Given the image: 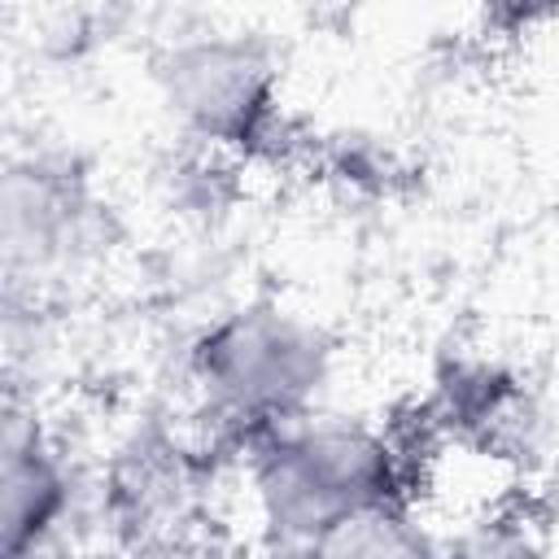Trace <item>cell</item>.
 <instances>
[{
  "instance_id": "obj_1",
  "label": "cell",
  "mask_w": 559,
  "mask_h": 559,
  "mask_svg": "<svg viewBox=\"0 0 559 559\" xmlns=\"http://www.w3.org/2000/svg\"><path fill=\"white\" fill-rule=\"evenodd\" d=\"M218 454L236 550H310L354 515L419 502L415 437L354 411L319 406Z\"/></svg>"
},
{
  "instance_id": "obj_2",
  "label": "cell",
  "mask_w": 559,
  "mask_h": 559,
  "mask_svg": "<svg viewBox=\"0 0 559 559\" xmlns=\"http://www.w3.org/2000/svg\"><path fill=\"white\" fill-rule=\"evenodd\" d=\"M341 371L336 332L280 297L210 314L183 354V380L214 450L328 406Z\"/></svg>"
},
{
  "instance_id": "obj_3",
  "label": "cell",
  "mask_w": 559,
  "mask_h": 559,
  "mask_svg": "<svg viewBox=\"0 0 559 559\" xmlns=\"http://www.w3.org/2000/svg\"><path fill=\"white\" fill-rule=\"evenodd\" d=\"M170 131L214 166L266 157L284 135V79L275 48L253 31H179L148 66Z\"/></svg>"
},
{
  "instance_id": "obj_4",
  "label": "cell",
  "mask_w": 559,
  "mask_h": 559,
  "mask_svg": "<svg viewBox=\"0 0 559 559\" xmlns=\"http://www.w3.org/2000/svg\"><path fill=\"white\" fill-rule=\"evenodd\" d=\"M0 223L9 288L31 284V297L44 284H61L96 262L109 227L92 175L74 157L48 148L9 157Z\"/></svg>"
},
{
  "instance_id": "obj_5",
  "label": "cell",
  "mask_w": 559,
  "mask_h": 559,
  "mask_svg": "<svg viewBox=\"0 0 559 559\" xmlns=\"http://www.w3.org/2000/svg\"><path fill=\"white\" fill-rule=\"evenodd\" d=\"M87 480L66 437L35 402L9 393L0 432V550L4 559H74Z\"/></svg>"
},
{
  "instance_id": "obj_6",
  "label": "cell",
  "mask_w": 559,
  "mask_h": 559,
  "mask_svg": "<svg viewBox=\"0 0 559 559\" xmlns=\"http://www.w3.org/2000/svg\"><path fill=\"white\" fill-rule=\"evenodd\" d=\"M524 406V384L489 362V358H463L454 362L437 389H432V424L445 432V441H485L502 432Z\"/></svg>"
},
{
  "instance_id": "obj_7",
  "label": "cell",
  "mask_w": 559,
  "mask_h": 559,
  "mask_svg": "<svg viewBox=\"0 0 559 559\" xmlns=\"http://www.w3.org/2000/svg\"><path fill=\"white\" fill-rule=\"evenodd\" d=\"M432 559H555L546 524L515 498L480 502L437 528Z\"/></svg>"
},
{
  "instance_id": "obj_8",
  "label": "cell",
  "mask_w": 559,
  "mask_h": 559,
  "mask_svg": "<svg viewBox=\"0 0 559 559\" xmlns=\"http://www.w3.org/2000/svg\"><path fill=\"white\" fill-rule=\"evenodd\" d=\"M432 542L437 528L424 520L419 502H397L345 520L310 550L319 559H432Z\"/></svg>"
},
{
  "instance_id": "obj_9",
  "label": "cell",
  "mask_w": 559,
  "mask_h": 559,
  "mask_svg": "<svg viewBox=\"0 0 559 559\" xmlns=\"http://www.w3.org/2000/svg\"><path fill=\"white\" fill-rule=\"evenodd\" d=\"M227 559H319L314 550H227Z\"/></svg>"
}]
</instances>
